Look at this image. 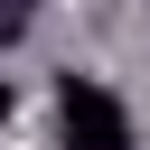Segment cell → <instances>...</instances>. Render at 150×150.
I'll return each instance as SVG.
<instances>
[{"label": "cell", "mask_w": 150, "mask_h": 150, "mask_svg": "<svg viewBox=\"0 0 150 150\" xmlns=\"http://www.w3.org/2000/svg\"><path fill=\"white\" fill-rule=\"evenodd\" d=\"M56 112H66V150H131V112H122L112 84L66 75V84H56Z\"/></svg>", "instance_id": "1"}, {"label": "cell", "mask_w": 150, "mask_h": 150, "mask_svg": "<svg viewBox=\"0 0 150 150\" xmlns=\"http://www.w3.org/2000/svg\"><path fill=\"white\" fill-rule=\"evenodd\" d=\"M9 103H19V84H9V75H0V112H9Z\"/></svg>", "instance_id": "2"}]
</instances>
